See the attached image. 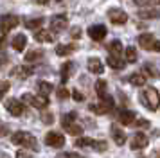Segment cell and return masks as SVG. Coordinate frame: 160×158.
<instances>
[{
  "label": "cell",
  "mask_w": 160,
  "mask_h": 158,
  "mask_svg": "<svg viewBox=\"0 0 160 158\" xmlns=\"http://www.w3.org/2000/svg\"><path fill=\"white\" fill-rule=\"evenodd\" d=\"M9 88H11L9 81H2V83H0V97H4V95L9 92Z\"/></svg>",
  "instance_id": "32"
},
{
  "label": "cell",
  "mask_w": 160,
  "mask_h": 158,
  "mask_svg": "<svg viewBox=\"0 0 160 158\" xmlns=\"http://www.w3.org/2000/svg\"><path fill=\"white\" fill-rule=\"evenodd\" d=\"M130 83L135 86H142L146 85V76L144 74H133V76H130Z\"/></svg>",
  "instance_id": "21"
},
{
  "label": "cell",
  "mask_w": 160,
  "mask_h": 158,
  "mask_svg": "<svg viewBox=\"0 0 160 158\" xmlns=\"http://www.w3.org/2000/svg\"><path fill=\"white\" fill-rule=\"evenodd\" d=\"M137 42H138V47L140 49H144V50H151L153 47H155V36L151 34V32H144V34H140L137 38Z\"/></svg>",
  "instance_id": "6"
},
{
  "label": "cell",
  "mask_w": 160,
  "mask_h": 158,
  "mask_svg": "<svg viewBox=\"0 0 160 158\" xmlns=\"http://www.w3.org/2000/svg\"><path fill=\"white\" fill-rule=\"evenodd\" d=\"M76 50V45H58L56 47V54L58 56H68Z\"/></svg>",
  "instance_id": "20"
},
{
  "label": "cell",
  "mask_w": 160,
  "mask_h": 158,
  "mask_svg": "<svg viewBox=\"0 0 160 158\" xmlns=\"http://www.w3.org/2000/svg\"><path fill=\"white\" fill-rule=\"evenodd\" d=\"M108 50L112 56H121V52H122V43L119 42V40H113V42L108 45Z\"/></svg>",
  "instance_id": "19"
},
{
  "label": "cell",
  "mask_w": 160,
  "mask_h": 158,
  "mask_svg": "<svg viewBox=\"0 0 160 158\" xmlns=\"http://www.w3.org/2000/svg\"><path fill=\"white\" fill-rule=\"evenodd\" d=\"M15 158H31V153H29L27 149H20V151L15 155Z\"/></svg>",
  "instance_id": "33"
},
{
  "label": "cell",
  "mask_w": 160,
  "mask_h": 158,
  "mask_svg": "<svg viewBox=\"0 0 160 158\" xmlns=\"http://www.w3.org/2000/svg\"><path fill=\"white\" fill-rule=\"evenodd\" d=\"M0 158H9V156L6 155V153H0Z\"/></svg>",
  "instance_id": "42"
},
{
  "label": "cell",
  "mask_w": 160,
  "mask_h": 158,
  "mask_svg": "<svg viewBox=\"0 0 160 158\" xmlns=\"http://www.w3.org/2000/svg\"><path fill=\"white\" fill-rule=\"evenodd\" d=\"M25 102H29L31 106H34V108H45L47 104H49V99L47 97H43V95H32V93H23V97H22Z\"/></svg>",
  "instance_id": "5"
},
{
  "label": "cell",
  "mask_w": 160,
  "mask_h": 158,
  "mask_svg": "<svg viewBox=\"0 0 160 158\" xmlns=\"http://www.w3.org/2000/svg\"><path fill=\"white\" fill-rule=\"evenodd\" d=\"M88 70L92 74H102L104 72V65L99 57H90L88 59Z\"/></svg>",
  "instance_id": "12"
},
{
  "label": "cell",
  "mask_w": 160,
  "mask_h": 158,
  "mask_svg": "<svg viewBox=\"0 0 160 158\" xmlns=\"http://www.w3.org/2000/svg\"><path fill=\"white\" fill-rule=\"evenodd\" d=\"M63 156L65 158H85V156H81V155H78V153H65Z\"/></svg>",
  "instance_id": "38"
},
{
  "label": "cell",
  "mask_w": 160,
  "mask_h": 158,
  "mask_svg": "<svg viewBox=\"0 0 160 158\" xmlns=\"http://www.w3.org/2000/svg\"><path fill=\"white\" fill-rule=\"evenodd\" d=\"M76 121V113H74V111H70V113H67L65 117H63V126H68V124H72V122Z\"/></svg>",
  "instance_id": "31"
},
{
  "label": "cell",
  "mask_w": 160,
  "mask_h": 158,
  "mask_svg": "<svg viewBox=\"0 0 160 158\" xmlns=\"http://www.w3.org/2000/svg\"><path fill=\"white\" fill-rule=\"evenodd\" d=\"M45 144L51 146V147L59 149V147L65 146V136L61 135V133H58V131H49V133L45 135Z\"/></svg>",
  "instance_id": "3"
},
{
  "label": "cell",
  "mask_w": 160,
  "mask_h": 158,
  "mask_svg": "<svg viewBox=\"0 0 160 158\" xmlns=\"http://www.w3.org/2000/svg\"><path fill=\"white\" fill-rule=\"evenodd\" d=\"M72 97H74V101H78V102H81V101L85 99V97H83V93H81L79 90H74V92H72Z\"/></svg>",
  "instance_id": "35"
},
{
  "label": "cell",
  "mask_w": 160,
  "mask_h": 158,
  "mask_svg": "<svg viewBox=\"0 0 160 158\" xmlns=\"http://www.w3.org/2000/svg\"><path fill=\"white\" fill-rule=\"evenodd\" d=\"M140 102H142L148 110H153V111H155L160 104V93L157 92V88H153V86L144 88V90L140 92Z\"/></svg>",
  "instance_id": "1"
},
{
  "label": "cell",
  "mask_w": 160,
  "mask_h": 158,
  "mask_svg": "<svg viewBox=\"0 0 160 158\" xmlns=\"http://www.w3.org/2000/svg\"><path fill=\"white\" fill-rule=\"evenodd\" d=\"M108 18H110V22H112V23L121 25V23H126V22H128V14L124 13L122 9H110Z\"/></svg>",
  "instance_id": "8"
},
{
  "label": "cell",
  "mask_w": 160,
  "mask_h": 158,
  "mask_svg": "<svg viewBox=\"0 0 160 158\" xmlns=\"http://www.w3.org/2000/svg\"><path fill=\"white\" fill-rule=\"evenodd\" d=\"M67 25H68V20H67L65 14H58V16H52L51 18V29L52 31H56V32L65 31Z\"/></svg>",
  "instance_id": "7"
},
{
  "label": "cell",
  "mask_w": 160,
  "mask_h": 158,
  "mask_svg": "<svg viewBox=\"0 0 160 158\" xmlns=\"http://www.w3.org/2000/svg\"><path fill=\"white\" fill-rule=\"evenodd\" d=\"M124 52H126V61H130V63L137 61V50L133 49V47H126Z\"/></svg>",
  "instance_id": "26"
},
{
  "label": "cell",
  "mask_w": 160,
  "mask_h": 158,
  "mask_svg": "<svg viewBox=\"0 0 160 158\" xmlns=\"http://www.w3.org/2000/svg\"><path fill=\"white\" fill-rule=\"evenodd\" d=\"M153 49L158 50V52H160V42H155V47H153Z\"/></svg>",
  "instance_id": "40"
},
{
  "label": "cell",
  "mask_w": 160,
  "mask_h": 158,
  "mask_svg": "<svg viewBox=\"0 0 160 158\" xmlns=\"http://www.w3.org/2000/svg\"><path fill=\"white\" fill-rule=\"evenodd\" d=\"M40 56H43V52H40V50H31L29 54L25 56V61H34V59H40Z\"/></svg>",
  "instance_id": "30"
},
{
  "label": "cell",
  "mask_w": 160,
  "mask_h": 158,
  "mask_svg": "<svg viewBox=\"0 0 160 158\" xmlns=\"http://www.w3.org/2000/svg\"><path fill=\"white\" fill-rule=\"evenodd\" d=\"M68 95H70V93L67 92L65 88H59V90H58V97H59V99H67Z\"/></svg>",
  "instance_id": "36"
},
{
  "label": "cell",
  "mask_w": 160,
  "mask_h": 158,
  "mask_svg": "<svg viewBox=\"0 0 160 158\" xmlns=\"http://www.w3.org/2000/svg\"><path fill=\"white\" fill-rule=\"evenodd\" d=\"M34 40L36 42H42V43H51L52 42V34L49 32V31H36L34 32Z\"/></svg>",
  "instance_id": "17"
},
{
  "label": "cell",
  "mask_w": 160,
  "mask_h": 158,
  "mask_svg": "<svg viewBox=\"0 0 160 158\" xmlns=\"http://www.w3.org/2000/svg\"><path fill=\"white\" fill-rule=\"evenodd\" d=\"M51 0H36V4H40V6H45V4H49Z\"/></svg>",
  "instance_id": "39"
},
{
  "label": "cell",
  "mask_w": 160,
  "mask_h": 158,
  "mask_svg": "<svg viewBox=\"0 0 160 158\" xmlns=\"http://www.w3.org/2000/svg\"><path fill=\"white\" fill-rule=\"evenodd\" d=\"M63 128L67 129V133H70V135H76V136L83 133V128H81V126H78L76 122H72V124H68V126H63Z\"/></svg>",
  "instance_id": "23"
},
{
  "label": "cell",
  "mask_w": 160,
  "mask_h": 158,
  "mask_svg": "<svg viewBox=\"0 0 160 158\" xmlns=\"http://www.w3.org/2000/svg\"><path fill=\"white\" fill-rule=\"evenodd\" d=\"M94 142L95 140H92V138H78L76 146L78 147H94Z\"/></svg>",
  "instance_id": "29"
},
{
  "label": "cell",
  "mask_w": 160,
  "mask_h": 158,
  "mask_svg": "<svg viewBox=\"0 0 160 158\" xmlns=\"http://www.w3.org/2000/svg\"><path fill=\"white\" fill-rule=\"evenodd\" d=\"M106 63H108V67H112V68L121 70V68H124L126 61H124V59H121L119 56H112V54H110V56L106 57Z\"/></svg>",
  "instance_id": "15"
},
{
  "label": "cell",
  "mask_w": 160,
  "mask_h": 158,
  "mask_svg": "<svg viewBox=\"0 0 160 158\" xmlns=\"http://www.w3.org/2000/svg\"><path fill=\"white\" fill-rule=\"evenodd\" d=\"M31 74H32V70H31L29 67H16L15 70V76H18V77H29Z\"/></svg>",
  "instance_id": "24"
},
{
  "label": "cell",
  "mask_w": 160,
  "mask_h": 158,
  "mask_svg": "<svg viewBox=\"0 0 160 158\" xmlns=\"http://www.w3.org/2000/svg\"><path fill=\"white\" fill-rule=\"evenodd\" d=\"M72 63H65L63 67H61V81L65 83L67 79H68V76H70V70H72Z\"/></svg>",
  "instance_id": "28"
},
{
  "label": "cell",
  "mask_w": 160,
  "mask_h": 158,
  "mask_svg": "<svg viewBox=\"0 0 160 158\" xmlns=\"http://www.w3.org/2000/svg\"><path fill=\"white\" fill-rule=\"evenodd\" d=\"M11 142L15 146H29L32 149H36V138L31 135V133H25V131H16L11 135Z\"/></svg>",
  "instance_id": "2"
},
{
  "label": "cell",
  "mask_w": 160,
  "mask_h": 158,
  "mask_svg": "<svg viewBox=\"0 0 160 158\" xmlns=\"http://www.w3.org/2000/svg\"><path fill=\"white\" fill-rule=\"evenodd\" d=\"M88 36L94 42H101L106 36V27L104 25H92V27H88Z\"/></svg>",
  "instance_id": "9"
},
{
  "label": "cell",
  "mask_w": 160,
  "mask_h": 158,
  "mask_svg": "<svg viewBox=\"0 0 160 158\" xmlns=\"http://www.w3.org/2000/svg\"><path fill=\"white\" fill-rule=\"evenodd\" d=\"M112 138H113V142L117 146H122L126 142V133H124L121 128H117V126H112Z\"/></svg>",
  "instance_id": "13"
},
{
  "label": "cell",
  "mask_w": 160,
  "mask_h": 158,
  "mask_svg": "<svg viewBox=\"0 0 160 158\" xmlns=\"http://www.w3.org/2000/svg\"><path fill=\"white\" fill-rule=\"evenodd\" d=\"M58 2H61V0H58Z\"/></svg>",
  "instance_id": "43"
},
{
  "label": "cell",
  "mask_w": 160,
  "mask_h": 158,
  "mask_svg": "<svg viewBox=\"0 0 160 158\" xmlns=\"http://www.w3.org/2000/svg\"><path fill=\"white\" fill-rule=\"evenodd\" d=\"M135 121V111H131V110H122V111H119V122L124 124V126H128L131 122Z\"/></svg>",
  "instance_id": "14"
},
{
  "label": "cell",
  "mask_w": 160,
  "mask_h": 158,
  "mask_svg": "<svg viewBox=\"0 0 160 158\" xmlns=\"http://www.w3.org/2000/svg\"><path fill=\"white\" fill-rule=\"evenodd\" d=\"M52 90H54V86H52L49 81H40V83H38V92H40V95L47 97Z\"/></svg>",
  "instance_id": "18"
},
{
  "label": "cell",
  "mask_w": 160,
  "mask_h": 158,
  "mask_svg": "<svg viewBox=\"0 0 160 158\" xmlns=\"http://www.w3.org/2000/svg\"><path fill=\"white\" fill-rule=\"evenodd\" d=\"M148 0H135V4H138V6H142V4H146Z\"/></svg>",
  "instance_id": "41"
},
{
  "label": "cell",
  "mask_w": 160,
  "mask_h": 158,
  "mask_svg": "<svg viewBox=\"0 0 160 158\" xmlns=\"http://www.w3.org/2000/svg\"><path fill=\"white\" fill-rule=\"evenodd\" d=\"M144 70H151V76H153V77H160V72H155V68H153L151 65H146Z\"/></svg>",
  "instance_id": "37"
},
{
  "label": "cell",
  "mask_w": 160,
  "mask_h": 158,
  "mask_svg": "<svg viewBox=\"0 0 160 158\" xmlns=\"http://www.w3.org/2000/svg\"><path fill=\"white\" fill-rule=\"evenodd\" d=\"M25 45H27V38H25V34H16L15 38H13V49L15 50L22 52V50L25 49Z\"/></svg>",
  "instance_id": "16"
},
{
  "label": "cell",
  "mask_w": 160,
  "mask_h": 158,
  "mask_svg": "<svg viewBox=\"0 0 160 158\" xmlns=\"http://www.w3.org/2000/svg\"><path fill=\"white\" fill-rule=\"evenodd\" d=\"M130 146H131V149H144L146 146H148V136L144 133H135L133 138H131Z\"/></svg>",
  "instance_id": "11"
},
{
  "label": "cell",
  "mask_w": 160,
  "mask_h": 158,
  "mask_svg": "<svg viewBox=\"0 0 160 158\" xmlns=\"http://www.w3.org/2000/svg\"><path fill=\"white\" fill-rule=\"evenodd\" d=\"M138 16H140V18H158L160 13L157 9H142V11L138 13Z\"/></svg>",
  "instance_id": "22"
},
{
  "label": "cell",
  "mask_w": 160,
  "mask_h": 158,
  "mask_svg": "<svg viewBox=\"0 0 160 158\" xmlns=\"http://www.w3.org/2000/svg\"><path fill=\"white\" fill-rule=\"evenodd\" d=\"M18 22H20V18L16 14H4L0 18V31L8 32V31H11V29H15L18 25Z\"/></svg>",
  "instance_id": "4"
},
{
  "label": "cell",
  "mask_w": 160,
  "mask_h": 158,
  "mask_svg": "<svg viewBox=\"0 0 160 158\" xmlns=\"http://www.w3.org/2000/svg\"><path fill=\"white\" fill-rule=\"evenodd\" d=\"M95 92H97L99 97H102V95L106 93V81H104V79H99V81L95 83Z\"/></svg>",
  "instance_id": "27"
},
{
  "label": "cell",
  "mask_w": 160,
  "mask_h": 158,
  "mask_svg": "<svg viewBox=\"0 0 160 158\" xmlns=\"http://www.w3.org/2000/svg\"><path fill=\"white\" fill-rule=\"evenodd\" d=\"M94 149H97V151H106V144L101 142V140H95V142H94Z\"/></svg>",
  "instance_id": "34"
},
{
  "label": "cell",
  "mask_w": 160,
  "mask_h": 158,
  "mask_svg": "<svg viewBox=\"0 0 160 158\" xmlns=\"http://www.w3.org/2000/svg\"><path fill=\"white\" fill-rule=\"evenodd\" d=\"M43 25V18H31V20L25 22V27L27 29H38Z\"/></svg>",
  "instance_id": "25"
},
{
  "label": "cell",
  "mask_w": 160,
  "mask_h": 158,
  "mask_svg": "<svg viewBox=\"0 0 160 158\" xmlns=\"http://www.w3.org/2000/svg\"><path fill=\"white\" fill-rule=\"evenodd\" d=\"M6 108H8V111L13 115V117H20V115L23 113V104L16 99H9L8 102H6Z\"/></svg>",
  "instance_id": "10"
}]
</instances>
